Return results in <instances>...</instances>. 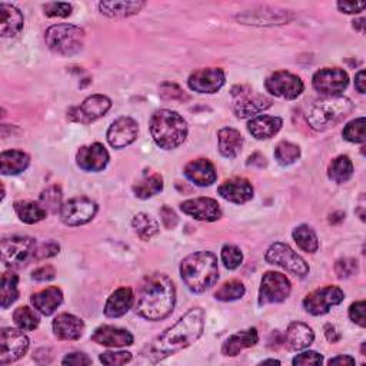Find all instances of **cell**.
Segmentation results:
<instances>
[{"instance_id":"6da1fadb","label":"cell","mask_w":366,"mask_h":366,"mask_svg":"<svg viewBox=\"0 0 366 366\" xmlns=\"http://www.w3.org/2000/svg\"><path fill=\"white\" fill-rule=\"evenodd\" d=\"M205 323V313L201 308H194L183 315L177 323L159 335L147 349L150 362L157 363L185 347L195 343L202 332Z\"/></svg>"},{"instance_id":"7a4b0ae2","label":"cell","mask_w":366,"mask_h":366,"mask_svg":"<svg viewBox=\"0 0 366 366\" xmlns=\"http://www.w3.org/2000/svg\"><path fill=\"white\" fill-rule=\"evenodd\" d=\"M176 289L170 278L163 273L147 275L137 288L135 298L136 313L146 320H162L174 308Z\"/></svg>"},{"instance_id":"3957f363","label":"cell","mask_w":366,"mask_h":366,"mask_svg":"<svg viewBox=\"0 0 366 366\" xmlns=\"http://www.w3.org/2000/svg\"><path fill=\"white\" fill-rule=\"evenodd\" d=\"M180 276L189 291L202 293L218 282V258L208 251L195 252L182 261Z\"/></svg>"},{"instance_id":"277c9868","label":"cell","mask_w":366,"mask_h":366,"mask_svg":"<svg viewBox=\"0 0 366 366\" xmlns=\"http://www.w3.org/2000/svg\"><path fill=\"white\" fill-rule=\"evenodd\" d=\"M155 143L164 150L179 147L188 137V123L177 112L160 109L155 112L149 123Z\"/></svg>"},{"instance_id":"5b68a950","label":"cell","mask_w":366,"mask_h":366,"mask_svg":"<svg viewBox=\"0 0 366 366\" xmlns=\"http://www.w3.org/2000/svg\"><path fill=\"white\" fill-rule=\"evenodd\" d=\"M353 110V103L345 96H326L316 100L308 110L306 120L313 130L323 132L340 120H343Z\"/></svg>"},{"instance_id":"8992f818","label":"cell","mask_w":366,"mask_h":366,"mask_svg":"<svg viewBox=\"0 0 366 366\" xmlns=\"http://www.w3.org/2000/svg\"><path fill=\"white\" fill-rule=\"evenodd\" d=\"M48 48L62 56H73L83 49L85 31L75 25H55L46 31Z\"/></svg>"},{"instance_id":"52a82bcc","label":"cell","mask_w":366,"mask_h":366,"mask_svg":"<svg viewBox=\"0 0 366 366\" xmlns=\"http://www.w3.org/2000/svg\"><path fill=\"white\" fill-rule=\"evenodd\" d=\"M265 259L268 263L281 266L300 278H305L309 273V265L306 263V261L302 256H299L289 245L282 242H275L266 251Z\"/></svg>"},{"instance_id":"ba28073f","label":"cell","mask_w":366,"mask_h":366,"mask_svg":"<svg viewBox=\"0 0 366 366\" xmlns=\"http://www.w3.org/2000/svg\"><path fill=\"white\" fill-rule=\"evenodd\" d=\"M31 340L22 329L4 328L0 332V363L9 365L19 360L29 349Z\"/></svg>"},{"instance_id":"9c48e42d","label":"cell","mask_w":366,"mask_h":366,"mask_svg":"<svg viewBox=\"0 0 366 366\" xmlns=\"http://www.w3.org/2000/svg\"><path fill=\"white\" fill-rule=\"evenodd\" d=\"M239 92L232 90L234 112L239 119L256 116L272 106V99L265 95H258L246 86L238 88Z\"/></svg>"},{"instance_id":"30bf717a","label":"cell","mask_w":366,"mask_h":366,"mask_svg":"<svg viewBox=\"0 0 366 366\" xmlns=\"http://www.w3.org/2000/svg\"><path fill=\"white\" fill-rule=\"evenodd\" d=\"M292 291L291 281L279 272H266L262 276L259 288V305L281 303L289 298Z\"/></svg>"},{"instance_id":"8fae6325","label":"cell","mask_w":366,"mask_h":366,"mask_svg":"<svg viewBox=\"0 0 366 366\" xmlns=\"http://www.w3.org/2000/svg\"><path fill=\"white\" fill-rule=\"evenodd\" d=\"M343 299L345 293L339 286H325L306 295L302 305L308 313L320 316L328 313L333 306L342 303Z\"/></svg>"},{"instance_id":"7c38bea8","label":"cell","mask_w":366,"mask_h":366,"mask_svg":"<svg viewBox=\"0 0 366 366\" xmlns=\"http://www.w3.org/2000/svg\"><path fill=\"white\" fill-rule=\"evenodd\" d=\"M265 86L271 95L286 100L298 99L305 89V85L300 80V78L286 70H279L272 73L266 79Z\"/></svg>"},{"instance_id":"4fadbf2b","label":"cell","mask_w":366,"mask_h":366,"mask_svg":"<svg viewBox=\"0 0 366 366\" xmlns=\"http://www.w3.org/2000/svg\"><path fill=\"white\" fill-rule=\"evenodd\" d=\"M61 219L68 226H80L90 222L98 214V205L86 197L68 201L61 208Z\"/></svg>"},{"instance_id":"5bb4252c","label":"cell","mask_w":366,"mask_h":366,"mask_svg":"<svg viewBox=\"0 0 366 366\" xmlns=\"http://www.w3.org/2000/svg\"><path fill=\"white\" fill-rule=\"evenodd\" d=\"M112 108V100L105 95H92L86 98L80 106L73 108L69 112V119L76 123L89 125L100 117H103Z\"/></svg>"},{"instance_id":"9a60e30c","label":"cell","mask_w":366,"mask_h":366,"mask_svg":"<svg viewBox=\"0 0 366 366\" xmlns=\"http://www.w3.org/2000/svg\"><path fill=\"white\" fill-rule=\"evenodd\" d=\"M36 251V241L29 236H11L2 241V262L6 266L25 263Z\"/></svg>"},{"instance_id":"2e32d148","label":"cell","mask_w":366,"mask_h":366,"mask_svg":"<svg viewBox=\"0 0 366 366\" xmlns=\"http://www.w3.org/2000/svg\"><path fill=\"white\" fill-rule=\"evenodd\" d=\"M312 85L316 92L325 96H339L349 85L347 73L339 68H325L313 75Z\"/></svg>"},{"instance_id":"e0dca14e","label":"cell","mask_w":366,"mask_h":366,"mask_svg":"<svg viewBox=\"0 0 366 366\" xmlns=\"http://www.w3.org/2000/svg\"><path fill=\"white\" fill-rule=\"evenodd\" d=\"M225 82H226V76L221 68L198 69L188 79V85L192 90L198 93H209V95L221 90Z\"/></svg>"},{"instance_id":"ac0fdd59","label":"cell","mask_w":366,"mask_h":366,"mask_svg":"<svg viewBox=\"0 0 366 366\" xmlns=\"http://www.w3.org/2000/svg\"><path fill=\"white\" fill-rule=\"evenodd\" d=\"M139 133V125L135 119L123 116L116 119L108 130V142L115 149H123L132 145Z\"/></svg>"},{"instance_id":"d6986e66","label":"cell","mask_w":366,"mask_h":366,"mask_svg":"<svg viewBox=\"0 0 366 366\" xmlns=\"http://www.w3.org/2000/svg\"><path fill=\"white\" fill-rule=\"evenodd\" d=\"M183 214L192 216L201 222H216L222 216L219 204L212 198H197L180 204Z\"/></svg>"},{"instance_id":"ffe728a7","label":"cell","mask_w":366,"mask_h":366,"mask_svg":"<svg viewBox=\"0 0 366 366\" xmlns=\"http://www.w3.org/2000/svg\"><path fill=\"white\" fill-rule=\"evenodd\" d=\"M76 163L85 172H102L109 163V152L102 143L82 146L76 153Z\"/></svg>"},{"instance_id":"44dd1931","label":"cell","mask_w":366,"mask_h":366,"mask_svg":"<svg viewBox=\"0 0 366 366\" xmlns=\"http://www.w3.org/2000/svg\"><path fill=\"white\" fill-rule=\"evenodd\" d=\"M218 194L228 202L241 205L253 198L252 183L245 177H232L225 180L218 188Z\"/></svg>"},{"instance_id":"7402d4cb","label":"cell","mask_w":366,"mask_h":366,"mask_svg":"<svg viewBox=\"0 0 366 366\" xmlns=\"http://www.w3.org/2000/svg\"><path fill=\"white\" fill-rule=\"evenodd\" d=\"M92 340L108 347H122L133 345V335L127 329L103 325L95 329L92 333Z\"/></svg>"},{"instance_id":"603a6c76","label":"cell","mask_w":366,"mask_h":366,"mask_svg":"<svg viewBox=\"0 0 366 366\" xmlns=\"http://www.w3.org/2000/svg\"><path fill=\"white\" fill-rule=\"evenodd\" d=\"M53 333L61 340H78L85 330V323L80 318L70 313H61L53 319Z\"/></svg>"},{"instance_id":"cb8c5ba5","label":"cell","mask_w":366,"mask_h":366,"mask_svg":"<svg viewBox=\"0 0 366 366\" xmlns=\"http://www.w3.org/2000/svg\"><path fill=\"white\" fill-rule=\"evenodd\" d=\"M185 176L198 187H211L216 182V169L208 159H197L185 166Z\"/></svg>"},{"instance_id":"d4e9b609","label":"cell","mask_w":366,"mask_h":366,"mask_svg":"<svg viewBox=\"0 0 366 366\" xmlns=\"http://www.w3.org/2000/svg\"><path fill=\"white\" fill-rule=\"evenodd\" d=\"M23 15L22 12L9 4L0 5V33L4 38H14L19 35L23 29Z\"/></svg>"},{"instance_id":"484cf974","label":"cell","mask_w":366,"mask_h":366,"mask_svg":"<svg viewBox=\"0 0 366 366\" xmlns=\"http://www.w3.org/2000/svg\"><path fill=\"white\" fill-rule=\"evenodd\" d=\"M283 120L279 116H269V115H258L252 117L248 123L249 133L258 139L265 140L273 137L282 129Z\"/></svg>"},{"instance_id":"4316f807","label":"cell","mask_w":366,"mask_h":366,"mask_svg":"<svg viewBox=\"0 0 366 366\" xmlns=\"http://www.w3.org/2000/svg\"><path fill=\"white\" fill-rule=\"evenodd\" d=\"M31 302L36 310L45 316H51L63 302V293L56 286H49L31 296Z\"/></svg>"},{"instance_id":"83f0119b","label":"cell","mask_w":366,"mask_h":366,"mask_svg":"<svg viewBox=\"0 0 366 366\" xmlns=\"http://www.w3.org/2000/svg\"><path fill=\"white\" fill-rule=\"evenodd\" d=\"M135 305V295L130 288L116 289L105 305V315L108 318H120L129 312Z\"/></svg>"},{"instance_id":"f1b7e54d","label":"cell","mask_w":366,"mask_h":366,"mask_svg":"<svg viewBox=\"0 0 366 366\" xmlns=\"http://www.w3.org/2000/svg\"><path fill=\"white\" fill-rule=\"evenodd\" d=\"M315 340V332L312 328L303 322H292L288 326L285 342L292 350H302L310 346Z\"/></svg>"},{"instance_id":"f546056e","label":"cell","mask_w":366,"mask_h":366,"mask_svg":"<svg viewBox=\"0 0 366 366\" xmlns=\"http://www.w3.org/2000/svg\"><path fill=\"white\" fill-rule=\"evenodd\" d=\"M259 333L256 328H249L246 330H241L226 339V342L222 346V353L225 356H236L244 349L252 347L258 343Z\"/></svg>"},{"instance_id":"4dcf8cb0","label":"cell","mask_w":366,"mask_h":366,"mask_svg":"<svg viewBox=\"0 0 366 366\" xmlns=\"http://www.w3.org/2000/svg\"><path fill=\"white\" fill-rule=\"evenodd\" d=\"M31 157L22 150H5L0 155V172L5 176L19 174L28 169Z\"/></svg>"},{"instance_id":"1f68e13d","label":"cell","mask_w":366,"mask_h":366,"mask_svg":"<svg viewBox=\"0 0 366 366\" xmlns=\"http://www.w3.org/2000/svg\"><path fill=\"white\" fill-rule=\"evenodd\" d=\"M133 194L139 199H149L163 189V177L156 172L145 173L133 185Z\"/></svg>"},{"instance_id":"d6a6232c","label":"cell","mask_w":366,"mask_h":366,"mask_svg":"<svg viewBox=\"0 0 366 366\" xmlns=\"http://www.w3.org/2000/svg\"><path fill=\"white\" fill-rule=\"evenodd\" d=\"M219 152L229 159L236 157L244 147V137L239 130L232 127H224L218 133Z\"/></svg>"},{"instance_id":"836d02e7","label":"cell","mask_w":366,"mask_h":366,"mask_svg":"<svg viewBox=\"0 0 366 366\" xmlns=\"http://www.w3.org/2000/svg\"><path fill=\"white\" fill-rule=\"evenodd\" d=\"M145 6V2H102L99 4V9L102 15L112 19H123L139 14Z\"/></svg>"},{"instance_id":"e575fe53","label":"cell","mask_w":366,"mask_h":366,"mask_svg":"<svg viewBox=\"0 0 366 366\" xmlns=\"http://www.w3.org/2000/svg\"><path fill=\"white\" fill-rule=\"evenodd\" d=\"M238 19L245 25H283L288 23L292 16H289V12H273V11H265V12H252V16L242 15L238 16Z\"/></svg>"},{"instance_id":"d590c367","label":"cell","mask_w":366,"mask_h":366,"mask_svg":"<svg viewBox=\"0 0 366 366\" xmlns=\"http://www.w3.org/2000/svg\"><path fill=\"white\" fill-rule=\"evenodd\" d=\"M15 212L19 219L28 225L38 224L43 221L48 215L46 209L39 202L32 201H19L15 204Z\"/></svg>"},{"instance_id":"8d00e7d4","label":"cell","mask_w":366,"mask_h":366,"mask_svg":"<svg viewBox=\"0 0 366 366\" xmlns=\"http://www.w3.org/2000/svg\"><path fill=\"white\" fill-rule=\"evenodd\" d=\"M19 278L14 272H5L0 283V299H2V309H8L19 298L18 289Z\"/></svg>"},{"instance_id":"74e56055","label":"cell","mask_w":366,"mask_h":366,"mask_svg":"<svg viewBox=\"0 0 366 366\" xmlns=\"http://www.w3.org/2000/svg\"><path fill=\"white\" fill-rule=\"evenodd\" d=\"M352 174H353L352 160L345 155H340L336 159H333L328 167V176L335 183H345L352 177Z\"/></svg>"},{"instance_id":"f35d334b","label":"cell","mask_w":366,"mask_h":366,"mask_svg":"<svg viewBox=\"0 0 366 366\" xmlns=\"http://www.w3.org/2000/svg\"><path fill=\"white\" fill-rule=\"evenodd\" d=\"M292 236H293V241L296 242V245L308 253H315L319 249L318 236H316L315 231L308 225H300V226L295 228L292 232Z\"/></svg>"},{"instance_id":"ab89813d","label":"cell","mask_w":366,"mask_h":366,"mask_svg":"<svg viewBox=\"0 0 366 366\" xmlns=\"http://www.w3.org/2000/svg\"><path fill=\"white\" fill-rule=\"evenodd\" d=\"M132 226H133L136 235L142 241H150L159 232V224L150 215L143 214V212L135 215V218L132 221Z\"/></svg>"},{"instance_id":"60d3db41","label":"cell","mask_w":366,"mask_h":366,"mask_svg":"<svg viewBox=\"0 0 366 366\" xmlns=\"http://www.w3.org/2000/svg\"><path fill=\"white\" fill-rule=\"evenodd\" d=\"M14 320H15L16 326L21 328L22 330H35L41 323L39 313L36 310L31 309L29 306L18 308L14 312Z\"/></svg>"},{"instance_id":"b9f144b4","label":"cell","mask_w":366,"mask_h":366,"mask_svg":"<svg viewBox=\"0 0 366 366\" xmlns=\"http://www.w3.org/2000/svg\"><path fill=\"white\" fill-rule=\"evenodd\" d=\"M246 289H245V285L241 282V281H229V282H225L216 292H215V298L218 300H222V302H232V300H238L241 299L244 295H245Z\"/></svg>"},{"instance_id":"7bdbcfd3","label":"cell","mask_w":366,"mask_h":366,"mask_svg":"<svg viewBox=\"0 0 366 366\" xmlns=\"http://www.w3.org/2000/svg\"><path fill=\"white\" fill-rule=\"evenodd\" d=\"M300 157V149L291 142H281L275 149V159L279 164L288 166L295 163Z\"/></svg>"},{"instance_id":"ee69618b","label":"cell","mask_w":366,"mask_h":366,"mask_svg":"<svg viewBox=\"0 0 366 366\" xmlns=\"http://www.w3.org/2000/svg\"><path fill=\"white\" fill-rule=\"evenodd\" d=\"M39 204L46 209V212H61L62 208V191L59 187H51L42 192Z\"/></svg>"},{"instance_id":"f6af8a7d","label":"cell","mask_w":366,"mask_h":366,"mask_svg":"<svg viewBox=\"0 0 366 366\" xmlns=\"http://www.w3.org/2000/svg\"><path fill=\"white\" fill-rule=\"evenodd\" d=\"M365 126V117H357L343 127L342 136L350 143H363L366 139Z\"/></svg>"},{"instance_id":"bcb514c9","label":"cell","mask_w":366,"mask_h":366,"mask_svg":"<svg viewBox=\"0 0 366 366\" xmlns=\"http://www.w3.org/2000/svg\"><path fill=\"white\" fill-rule=\"evenodd\" d=\"M221 258H222V262H224L225 268L229 269V271H234V269H236V268H239L242 265L244 253L235 245H225L222 248Z\"/></svg>"},{"instance_id":"7dc6e473","label":"cell","mask_w":366,"mask_h":366,"mask_svg":"<svg viewBox=\"0 0 366 366\" xmlns=\"http://www.w3.org/2000/svg\"><path fill=\"white\" fill-rule=\"evenodd\" d=\"M45 15L48 18H68L72 15V5L69 4H62V2H51L43 5Z\"/></svg>"},{"instance_id":"c3c4849f","label":"cell","mask_w":366,"mask_h":366,"mask_svg":"<svg viewBox=\"0 0 366 366\" xmlns=\"http://www.w3.org/2000/svg\"><path fill=\"white\" fill-rule=\"evenodd\" d=\"M335 272H336L338 278H340V279L349 278L357 272V262L350 258L340 259L335 265Z\"/></svg>"},{"instance_id":"681fc988","label":"cell","mask_w":366,"mask_h":366,"mask_svg":"<svg viewBox=\"0 0 366 366\" xmlns=\"http://www.w3.org/2000/svg\"><path fill=\"white\" fill-rule=\"evenodd\" d=\"M103 365H125L132 360V353L129 352H105L99 356Z\"/></svg>"},{"instance_id":"f907efd6","label":"cell","mask_w":366,"mask_h":366,"mask_svg":"<svg viewBox=\"0 0 366 366\" xmlns=\"http://www.w3.org/2000/svg\"><path fill=\"white\" fill-rule=\"evenodd\" d=\"M160 96L163 99H172V100H187L189 99L185 92H183L177 85L174 83H163L160 86Z\"/></svg>"},{"instance_id":"816d5d0a","label":"cell","mask_w":366,"mask_h":366,"mask_svg":"<svg viewBox=\"0 0 366 366\" xmlns=\"http://www.w3.org/2000/svg\"><path fill=\"white\" fill-rule=\"evenodd\" d=\"M365 309H366V303L365 300H359L350 305L349 308V318L353 323L359 325L360 328L366 326V318H365Z\"/></svg>"},{"instance_id":"f5cc1de1","label":"cell","mask_w":366,"mask_h":366,"mask_svg":"<svg viewBox=\"0 0 366 366\" xmlns=\"http://www.w3.org/2000/svg\"><path fill=\"white\" fill-rule=\"evenodd\" d=\"M323 362V357L320 353L318 352H313V350H308V352H303L300 355H298L292 363L293 365H302V366H308V365H322Z\"/></svg>"},{"instance_id":"db71d44e","label":"cell","mask_w":366,"mask_h":366,"mask_svg":"<svg viewBox=\"0 0 366 366\" xmlns=\"http://www.w3.org/2000/svg\"><path fill=\"white\" fill-rule=\"evenodd\" d=\"M63 365H72V366H82V365H92V359L82 352H73L65 356L62 360Z\"/></svg>"},{"instance_id":"11a10c76","label":"cell","mask_w":366,"mask_h":366,"mask_svg":"<svg viewBox=\"0 0 366 366\" xmlns=\"http://www.w3.org/2000/svg\"><path fill=\"white\" fill-rule=\"evenodd\" d=\"M61 251V246L55 242H49V244H45L42 245L38 251H35L33 256L36 259H45V258H52L55 255H58Z\"/></svg>"},{"instance_id":"9f6ffc18","label":"cell","mask_w":366,"mask_h":366,"mask_svg":"<svg viewBox=\"0 0 366 366\" xmlns=\"http://www.w3.org/2000/svg\"><path fill=\"white\" fill-rule=\"evenodd\" d=\"M55 275H56L55 268L51 265H46V266H42V268L33 271L32 278L38 282H48V281H52L55 278Z\"/></svg>"},{"instance_id":"6f0895ef","label":"cell","mask_w":366,"mask_h":366,"mask_svg":"<svg viewBox=\"0 0 366 366\" xmlns=\"http://www.w3.org/2000/svg\"><path fill=\"white\" fill-rule=\"evenodd\" d=\"M366 8L365 2H339L338 9L346 15H356Z\"/></svg>"},{"instance_id":"680465c9","label":"cell","mask_w":366,"mask_h":366,"mask_svg":"<svg viewBox=\"0 0 366 366\" xmlns=\"http://www.w3.org/2000/svg\"><path fill=\"white\" fill-rule=\"evenodd\" d=\"M160 218L166 229H173L177 225V216L173 212V209H170L169 206H163L160 209Z\"/></svg>"},{"instance_id":"91938a15","label":"cell","mask_w":366,"mask_h":366,"mask_svg":"<svg viewBox=\"0 0 366 366\" xmlns=\"http://www.w3.org/2000/svg\"><path fill=\"white\" fill-rule=\"evenodd\" d=\"M325 336H326V339L330 342V343H336V342H339L340 340V333L338 332V329L333 326V325H326L325 326Z\"/></svg>"},{"instance_id":"94428289","label":"cell","mask_w":366,"mask_h":366,"mask_svg":"<svg viewBox=\"0 0 366 366\" xmlns=\"http://www.w3.org/2000/svg\"><path fill=\"white\" fill-rule=\"evenodd\" d=\"M330 366L332 365H355V359L349 355H339L336 357H332L329 362H328Z\"/></svg>"},{"instance_id":"6125c7cd","label":"cell","mask_w":366,"mask_h":366,"mask_svg":"<svg viewBox=\"0 0 366 366\" xmlns=\"http://www.w3.org/2000/svg\"><path fill=\"white\" fill-rule=\"evenodd\" d=\"M365 82H366V75L365 70H360L356 76H355V88L359 93H365L366 88H365Z\"/></svg>"},{"instance_id":"be15d7a7","label":"cell","mask_w":366,"mask_h":366,"mask_svg":"<svg viewBox=\"0 0 366 366\" xmlns=\"http://www.w3.org/2000/svg\"><path fill=\"white\" fill-rule=\"evenodd\" d=\"M353 28L357 29L360 33H363V32H365V19L355 21V22H353Z\"/></svg>"},{"instance_id":"e7e4bbea","label":"cell","mask_w":366,"mask_h":366,"mask_svg":"<svg viewBox=\"0 0 366 366\" xmlns=\"http://www.w3.org/2000/svg\"><path fill=\"white\" fill-rule=\"evenodd\" d=\"M262 365H268V363H271V365H281V362L279 360H275V359H266V360H263V362H261Z\"/></svg>"}]
</instances>
